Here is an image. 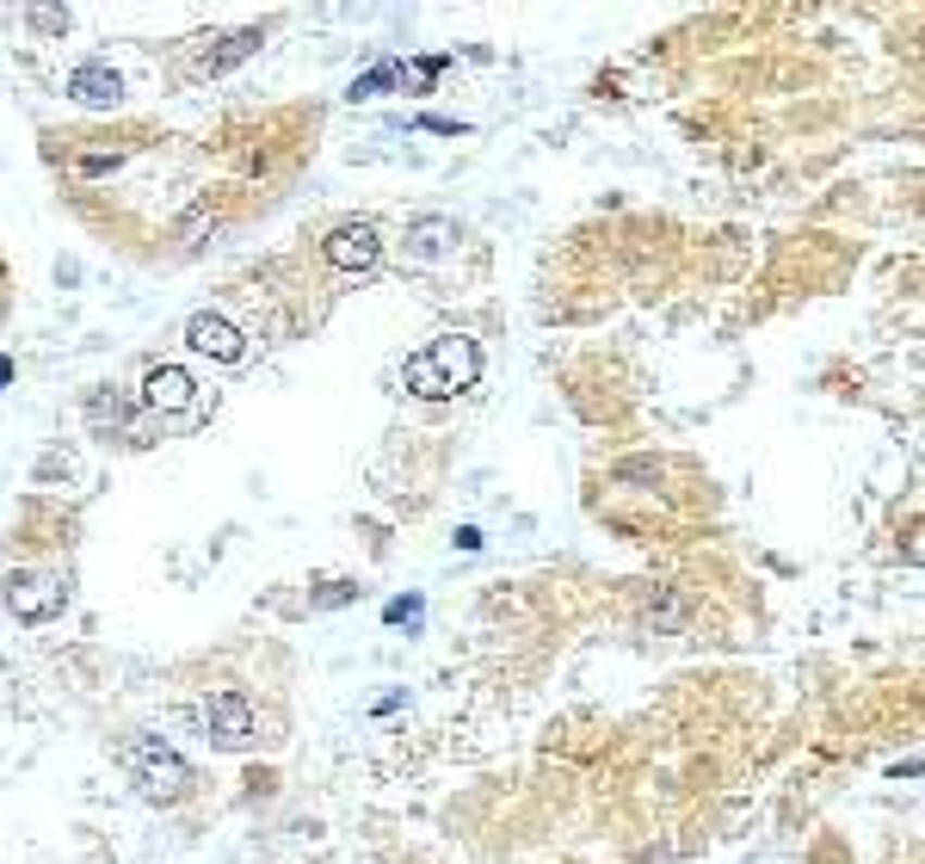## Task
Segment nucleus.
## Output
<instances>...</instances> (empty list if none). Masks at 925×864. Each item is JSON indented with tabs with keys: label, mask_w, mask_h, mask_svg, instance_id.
I'll use <instances>...</instances> for the list:
<instances>
[{
	"label": "nucleus",
	"mask_w": 925,
	"mask_h": 864,
	"mask_svg": "<svg viewBox=\"0 0 925 864\" xmlns=\"http://www.w3.org/2000/svg\"><path fill=\"white\" fill-rule=\"evenodd\" d=\"M451 248H457L451 216H414V223H408V260H445Z\"/></svg>",
	"instance_id": "10"
},
{
	"label": "nucleus",
	"mask_w": 925,
	"mask_h": 864,
	"mask_svg": "<svg viewBox=\"0 0 925 864\" xmlns=\"http://www.w3.org/2000/svg\"><path fill=\"white\" fill-rule=\"evenodd\" d=\"M186 716H191V729L204 735L210 748H223V753L253 748V704H247L241 691H210V698H198Z\"/></svg>",
	"instance_id": "4"
},
{
	"label": "nucleus",
	"mask_w": 925,
	"mask_h": 864,
	"mask_svg": "<svg viewBox=\"0 0 925 864\" xmlns=\"http://www.w3.org/2000/svg\"><path fill=\"white\" fill-rule=\"evenodd\" d=\"M186 346L204 352V359H216V365H241L247 359V334L228 322V315H210V309H198L186 322Z\"/></svg>",
	"instance_id": "7"
},
{
	"label": "nucleus",
	"mask_w": 925,
	"mask_h": 864,
	"mask_svg": "<svg viewBox=\"0 0 925 864\" xmlns=\"http://www.w3.org/2000/svg\"><path fill=\"white\" fill-rule=\"evenodd\" d=\"M0 599H7V612L20 617V624H50L68 605V587L50 575H7L0 580Z\"/></svg>",
	"instance_id": "5"
},
{
	"label": "nucleus",
	"mask_w": 925,
	"mask_h": 864,
	"mask_svg": "<svg viewBox=\"0 0 925 864\" xmlns=\"http://www.w3.org/2000/svg\"><path fill=\"white\" fill-rule=\"evenodd\" d=\"M389 80H396V68L383 62V68H371V75H364V80H352V99H371V93H383Z\"/></svg>",
	"instance_id": "14"
},
{
	"label": "nucleus",
	"mask_w": 925,
	"mask_h": 864,
	"mask_svg": "<svg viewBox=\"0 0 925 864\" xmlns=\"http://www.w3.org/2000/svg\"><path fill=\"white\" fill-rule=\"evenodd\" d=\"M260 43H265L260 32H235V38H223L216 50H204V57H198V75H228V68H235V62H247Z\"/></svg>",
	"instance_id": "11"
},
{
	"label": "nucleus",
	"mask_w": 925,
	"mask_h": 864,
	"mask_svg": "<svg viewBox=\"0 0 925 864\" xmlns=\"http://www.w3.org/2000/svg\"><path fill=\"white\" fill-rule=\"evenodd\" d=\"M475 377H482V346L470 334H438L433 346H420L414 359L401 365V384L420 402H451V396L475 389Z\"/></svg>",
	"instance_id": "1"
},
{
	"label": "nucleus",
	"mask_w": 925,
	"mask_h": 864,
	"mask_svg": "<svg viewBox=\"0 0 925 864\" xmlns=\"http://www.w3.org/2000/svg\"><path fill=\"white\" fill-rule=\"evenodd\" d=\"M142 414H154L161 421V433H191V426L210 414V396L198 384H191L179 365H154L149 377H142Z\"/></svg>",
	"instance_id": "3"
},
{
	"label": "nucleus",
	"mask_w": 925,
	"mask_h": 864,
	"mask_svg": "<svg viewBox=\"0 0 925 864\" xmlns=\"http://www.w3.org/2000/svg\"><path fill=\"white\" fill-rule=\"evenodd\" d=\"M7 377H13V365H7V359H0V384H7Z\"/></svg>",
	"instance_id": "16"
},
{
	"label": "nucleus",
	"mask_w": 925,
	"mask_h": 864,
	"mask_svg": "<svg viewBox=\"0 0 925 864\" xmlns=\"http://www.w3.org/2000/svg\"><path fill=\"white\" fill-rule=\"evenodd\" d=\"M352 599H359V587H352V580H327V587L309 599V605H315V612H340V605H352Z\"/></svg>",
	"instance_id": "13"
},
{
	"label": "nucleus",
	"mask_w": 925,
	"mask_h": 864,
	"mask_svg": "<svg viewBox=\"0 0 925 864\" xmlns=\"http://www.w3.org/2000/svg\"><path fill=\"white\" fill-rule=\"evenodd\" d=\"M322 253H327V266L334 272H371L377 266V253H383V235H377V223H340V229H327V241H322Z\"/></svg>",
	"instance_id": "6"
},
{
	"label": "nucleus",
	"mask_w": 925,
	"mask_h": 864,
	"mask_svg": "<svg viewBox=\"0 0 925 864\" xmlns=\"http://www.w3.org/2000/svg\"><path fill=\"white\" fill-rule=\"evenodd\" d=\"M117 766L130 772V785L142 790L149 803H179L191 790V766L161 741V735H130V741L117 748Z\"/></svg>",
	"instance_id": "2"
},
{
	"label": "nucleus",
	"mask_w": 925,
	"mask_h": 864,
	"mask_svg": "<svg viewBox=\"0 0 925 864\" xmlns=\"http://www.w3.org/2000/svg\"><path fill=\"white\" fill-rule=\"evenodd\" d=\"M68 93L80 99V105H93V112H105V105H117L124 99V80L105 68V62H80L75 75H68Z\"/></svg>",
	"instance_id": "9"
},
{
	"label": "nucleus",
	"mask_w": 925,
	"mask_h": 864,
	"mask_svg": "<svg viewBox=\"0 0 925 864\" xmlns=\"http://www.w3.org/2000/svg\"><path fill=\"white\" fill-rule=\"evenodd\" d=\"M25 25H32L38 38H62V32H68V13H62V7H32Z\"/></svg>",
	"instance_id": "12"
},
{
	"label": "nucleus",
	"mask_w": 925,
	"mask_h": 864,
	"mask_svg": "<svg viewBox=\"0 0 925 864\" xmlns=\"http://www.w3.org/2000/svg\"><path fill=\"white\" fill-rule=\"evenodd\" d=\"M136 414H142V408H136L130 396H117V389H93V396H87V426H93L99 439H136L142 444Z\"/></svg>",
	"instance_id": "8"
},
{
	"label": "nucleus",
	"mask_w": 925,
	"mask_h": 864,
	"mask_svg": "<svg viewBox=\"0 0 925 864\" xmlns=\"http://www.w3.org/2000/svg\"><path fill=\"white\" fill-rule=\"evenodd\" d=\"M383 617H389V624H414V617H420V599H389V612H383Z\"/></svg>",
	"instance_id": "15"
}]
</instances>
